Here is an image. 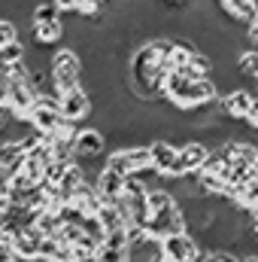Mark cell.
Segmentation results:
<instances>
[{
  "instance_id": "cell-1",
  "label": "cell",
  "mask_w": 258,
  "mask_h": 262,
  "mask_svg": "<svg viewBox=\"0 0 258 262\" xmlns=\"http://www.w3.org/2000/svg\"><path fill=\"white\" fill-rule=\"evenodd\" d=\"M161 101L176 110V113H192L197 107H207V104H216L219 101V89L216 82L207 76V79H194L186 76L179 70H170L164 85H161Z\"/></svg>"
},
{
  "instance_id": "cell-2",
  "label": "cell",
  "mask_w": 258,
  "mask_h": 262,
  "mask_svg": "<svg viewBox=\"0 0 258 262\" xmlns=\"http://www.w3.org/2000/svg\"><path fill=\"white\" fill-rule=\"evenodd\" d=\"M82 70H85V61L76 49L70 46H58L52 55H49V76H52V92L55 95H64L73 85L82 82Z\"/></svg>"
},
{
  "instance_id": "cell-3",
  "label": "cell",
  "mask_w": 258,
  "mask_h": 262,
  "mask_svg": "<svg viewBox=\"0 0 258 262\" xmlns=\"http://www.w3.org/2000/svg\"><path fill=\"white\" fill-rule=\"evenodd\" d=\"M110 149L107 134L97 125H82L73 134V162L88 168V165H104V156Z\"/></svg>"
},
{
  "instance_id": "cell-4",
  "label": "cell",
  "mask_w": 258,
  "mask_h": 262,
  "mask_svg": "<svg viewBox=\"0 0 258 262\" xmlns=\"http://www.w3.org/2000/svg\"><path fill=\"white\" fill-rule=\"evenodd\" d=\"M216 107H219V113H222L228 122L240 125V122H246L249 110L255 107V95H252L246 85H237V89L222 92V95H219V101H216Z\"/></svg>"
},
{
  "instance_id": "cell-5",
  "label": "cell",
  "mask_w": 258,
  "mask_h": 262,
  "mask_svg": "<svg viewBox=\"0 0 258 262\" xmlns=\"http://www.w3.org/2000/svg\"><path fill=\"white\" fill-rule=\"evenodd\" d=\"M143 229H146L149 238L164 241V238H170V235H176V232H186V216H183L179 204H173V207H164V210L149 213V220H146Z\"/></svg>"
},
{
  "instance_id": "cell-6",
  "label": "cell",
  "mask_w": 258,
  "mask_h": 262,
  "mask_svg": "<svg viewBox=\"0 0 258 262\" xmlns=\"http://www.w3.org/2000/svg\"><path fill=\"white\" fill-rule=\"evenodd\" d=\"M58 107H61V116L70 119L73 125L91 119V113H94V101H91V95H88V89H85L82 82L73 85L64 95H58Z\"/></svg>"
},
{
  "instance_id": "cell-7",
  "label": "cell",
  "mask_w": 258,
  "mask_h": 262,
  "mask_svg": "<svg viewBox=\"0 0 258 262\" xmlns=\"http://www.w3.org/2000/svg\"><path fill=\"white\" fill-rule=\"evenodd\" d=\"M207 152H210V146H207L203 140H197V137L176 143L173 177H192V174H197V171L203 168V162H207Z\"/></svg>"
},
{
  "instance_id": "cell-8",
  "label": "cell",
  "mask_w": 258,
  "mask_h": 262,
  "mask_svg": "<svg viewBox=\"0 0 258 262\" xmlns=\"http://www.w3.org/2000/svg\"><path fill=\"white\" fill-rule=\"evenodd\" d=\"M149 159H152V174H158V177H173L176 143L167 140V137H152V140H149Z\"/></svg>"
},
{
  "instance_id": "cell-9",
  "label": "cell",
  "mask_w": 258,
  "mask_h": 262,
  "mask_svg": "<svg viewBox=\"0 0 258 262\" xmlns=\"http://www.w3.org/2000/svg\"><path fill=\"white\" fill-rule=\"evenodd\" d=\"M197 247L200 244H197V238H194L192 232H176V235H170V238L161 241V253L173 262H189L197 253Z\"/></svg>"
},
{
  "instance_id": "cell-10",
  "label": "cell",
  "mask_w": 258,
  "mask_h": 262,
  "mask_svg": "<svg viewBox=\"0 0 258 262\" xmlns=\"http://www.w3.org/2000/svg\"><path fill=\"white\" fill-rule=\"evenodd\" d=\"M37 49H58L64 46V18L46 21V25H31V43Z\"/></svg>"
},
{
  "instance_id": "cell-11",
  "label": "cell",
  "mask_w": 258,
  "mask_h": 262,
  "mask_svg": "<svg viewBox=\"0 0 258 262\" xmlns=\"http://www.w3.org/2000/svg\"><path fill=\"white\" fill-rule=\"evenodd\" d=\"M40 235L31 229V226H24V229H18L15 235H12V256L18 262H40Z\"/></svg>"
},
{
  "instance_id": "cell-12",
  "label": "cell",
  "mask_w": 258,
  "mask_h": 262,
  "mask_svg": "<svg viewBox=\"0 0 258 262\" xmlns=\"http://www.w3.org/2000/svg\"><path fill=\"white\" fill-rule=\"evenodd\" d=\"M219 12H222L231 25L246 28V25L255 18L258 3H255V0H219Z\"/></svg>"
},
{
  "instance_id": "cell-13",
  "label": "cell",
  "mask_w": 258,
  "mask_h": 262,
  "mask_svg": "<svg viewBox=\"0 0 258 262\" xmlns=\"http://www.w3.org/2000/svg\"><path fill=\"white\" fill-rule=\"evenodd\" d=\"M91 186H94V192H97L100 201H119V198H122V189H125V177H119V174L100 168Z\"/></svg>"
},
{
  "instance_id": "cell-14",
  "label": "cell",
  "mask_w": 258,
  "mask_h": 262,
  "mask_svg": "<svg viewBox=\"0 0 258 262\" xmlns=\"http://www.w3.org/2000/svg\"><path fill=\"white\" fill-rule=\"evenodd\" d=\"M94 220L100 223V229H104L107 235H110V232H125V226H128V220H125V213H122L119 201H100V207H97Z\"/></svg>"
},
{
  "instance_id": "cell-15",
  "label": "cell",
  "mask_w": 258,
  "mask_h": 262,
  "mask_svg": "<svg viewBox=\"0 0 258 262\" xmlns=\"http://www.w3.org/2000/svg\"><path fill=\"white\" fill-rule=\"evenodd\" d=\"M234 70L243 79H255L258 76V49L255 46H240L234 52Z\"/></svg>"
},
{
  "instance_id": "cell-16",
  "label": "cell",
  "mask_w": 258,
  "mask_h": 262,
  "mask_svg": "<svg viewBox=\"0 0 258 262\" xmlns=\"http://www.w3.org/2000/svg\"><path fill=\"white\" fill-rule=\"evenodd\" d=\"M40 262H73V253L61 238H43L40 241Z\"/></svg>"
},
{
  "instance_id": "cell-17",
  "label": "cell",
  "mask_w": 258,
  "mask_h": 262,
  "mask_svg": "<svg viewBox=\"0 0 258 262\" xmlns=\"http://www.w3.org/2000/svg\"><path fill=\"white\" fill-rule=\"evenodd\" d=\"M58 18H64L49 0H40V3H34L31 9H28V21L31 25H46V21H58Z\"/></svg>"
},
{
  "instance_id": "cell-18",
  "label": "cell",
  "mask_w": 258,
  "mask_h": 262,
  "mask_svg": "<svg viewBox=\"0 0 258 262\" xmlns=\"http://www.w3.org/2000/svg\"><path fill=\"white\" fill-rule=\"evenodd\" d=\"M24 55H28V43H24V40H15V43H9V46L0 49V67L24 61Z\"/></svg>"
},
{
  "instance_id": "cell-19",
  "label": "cell",
  "mask_w": 258,
  "mask_h": 262,
  "mask_svg": "<svg viewBox=\"0 0 258 262\" xmlns=\"http://www.w3.org/2000/svg\"><path fill=\"white\" fill-rule=\"evenodd\" d=\"M104 6H107V0H76V9H73V15L94 21V18L104 12Z\"/></svg>"
},
{
  "instance_id": "cell-20",
  "label": "cell",
  "mask_w": 258,
  "mask_h": 262,
  "mask_svg": "<svg viewBox=\"0 0 258 262\" xmlns=\"http://www.w3.org/2000/svg\"><path fill=\"white\" fill-rule=\"evenodd\" d=\"M15 40H21L18 25H15L12 18H3V15H0V49L9 46V43H15Z\"/></svg>"
},
{
  "instance_id": "cell-21",
  "label": "cell",
  "mask_w": 258,
  "mask_h": 262,
  "mask_svg": "<svg viewBox=\"0 0 258 262\" xmlns=\"http://www.w3.org/2000/svg\"><path fill=\"white\" fill-rule=\"evenodd\" d=\"M243 34H246V46H255L258 49V12H255V18L243 28Z\"/></svg>"
},
{
  "instance_id": "cell-22",
  "label": "cell",
  "mask_w": 258,
  "mask_h": 262,
  "mask_svg": "<svg viewBox=\"0 0 258 262\" xmlns=\"http://www.w3.org/2000/svg\"><path fill=\"white\" fill-rule=\"evenodd\" d=\"M6 101H9V76L0 70V110H6Z\"/></svg>"
},
{
  "instance_id": "cell-23",
  "label": "cell",
  "mask_w": 258,
  "mask_h": 262,
  "mask_svg": "<svg viewBox=\"0 0 258 262\" xmlns=\"http://www.w3.org/2000/svg\"><path fill=\"white\" fill-rule=\"evenodd\" d=\"M61 15H73V9H76V0H49Z\"/></svg>"
},
{
  "instance_id": "cell-24",
  "label": "cell",
  "mask_w": 258,
  "mask_h": 262,
  "mask_svg": "<svg viewBox=\"0 0 258 262\" xmlns=\"http://www.w3.org/2000/svg\"><path fill=\"white\" fill-rule=\"evenodd\" d=\"M243 125H246L249 131H255V134H258V98H255V107L249 110V116H246V122H243Z\"/></svg>"
},
{
  "instance_id": "cell-25",
  "label": "cell",
  "mask_w": 258,
  "mask_h": 262,
  "mask_svg": "<svg viewBox=\"0 0 258 262\" xmlns=\"http://www.w3.org/2000/svg\"><path fill=\"white\" fill-rule=\"evenodd\" d=\"M3 253H12V235H6V232H0V256Z\"/></svg>"
},
{
  "instance_id": "cell-26",
  "label": "cell",
  "mask_w": 258,
  "mask_h": 262,
  "mask_svg": "<svg viewBox=\"0 0 258 262\" xmlns=\"http://www.w3.org/2000/svg\"><path fill=\"white\" fill-rule=\"evenodd\" d=\"M158 3H164V6H173V9H186L192 0H158Z\"/></svg>"
},
{
  "instance_id": "cell-27",
  "label": "cell",
  "mask_w": 258,
  "mask_h": 262,
  "mask_svg": "<svg viewBox=\"0 0 258 262\" xmlns=\"http://www.w3.org/2000/svg\"><path fill=\"white\" fill-rule=\"evenodd\" d=\"M237 262H258V250H249V253H237Z\"/></svg>"
},
{
  "instance_id": "cell-28",
  "label": "cell",
  "mask_w": 258,
  "mask_h": 262,
  "mask_svg": "<svg viewBox=\"0 0 258 262\" xmlns=\"http://www.w3.org/2000/svg\"><path fill=\"white\" fill-rule=\"evenodd\" d=\"M73 262H100V259H97L94 253H85V256H76V259H73Z\"/></svg>"
},
{
  "instance_id": "cell-29",
  "label": "cell",
  "mask_w": 258,
  "mask_h": 262,
  "mask_svg": "<svg viewBox=\"0 0 258 262\" xmlns=\"http://www.w3.org/2000/svg\"><path fill=\"white\" fill-rule=\"evenodd\" d=\"M249 82H252V85H246V89H249V92L258 98V76H255V79H249Z\"/></svg>"
},
{
  "instance_id": "cell-30",
  "label": "cell",
  "mask_w": 258,
  "mask_h": 262,
  "mask_svg": "<svg viewBox=\"0 0 258 262\" xmlns=\"http://www.w3.org/2000/svg\"><path fill=\"white\" fill-rule=\"evenodd\" d=\"M0 262H18V259H15L12 253H3V256H0Z\"/></svg>"
},
{
  "instance_id": "cell-31",
  "label": "cell",
  "mask_w": 258,
  "mask_h": 262,
  "mask_svg": "<svg viewBox=\"0 0 258 262\" xmlns=\"http://www.w3.org/2000/svg\"><path fill=\"white\" fill-rule=\"evenodd\" d=\"M6 119H9V113H6V110H0V128H3V122H6Z\"/></svg>"
},
{
  "instance_id": "cell-32",
  "label": "cell",
  "mask_w": 258,
  "mask_h": 262,
  "mask_svg": "<svg viewBox=\"0 0 258 262\" xmlns=\"http://www.w3.org/2000/svg\"><path fill=\"white\" fill-rule=\"evenodd\" d=\"M255 3H258V0H255Z\"/></svg>"
}]
</instances>
